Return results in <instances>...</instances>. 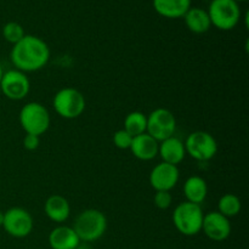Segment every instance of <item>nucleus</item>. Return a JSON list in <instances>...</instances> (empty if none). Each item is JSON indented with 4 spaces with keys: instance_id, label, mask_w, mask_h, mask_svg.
Instances as JSON below:
<instances>
[{
    "instance_id": "a878e982",
    "label": "nucleus",
    "mask_w": 249,
    "mask_h": 249,
    "mask_svg": "<svg viewBox=\"0 0 249 249\" xmlns=\"http://www.w3.org/2000/svg\"><path fill=\"white\" fill-rule=\"evenodd\" d=\"M75 249H92L91 246H90V243H87V242H80L79 245L77 246V248Z\"/></svg>"
},
{
    "instance_id": "0eeeda50",
    "label": "nucleus",
    "mask_w": 249,
    "mask_h": 249,
    "mask_svg": "<svg viewBox=\"0 0 249 249\" xmlns=\"http://www.w3.org/2000/svg\"><path fill=\"white\" fill-rule=\"evenodd\" d=\"M186 155L198 162H208L218 153V142L208 131L197 130L190 134L184 142Z\"/></svg>"
},
{
    "instance_id": "c85d7f7f",
    "label": "nucleus",
    "mask_w": 249,
    "mask_h": 249,
    "mask_svg": "<svg viewBox=\"0 0 249 249\" xmlns=\"http://www.w3.org/2000/svg\"><path fill=\"white\" fill-rule=\"evenodd\" d=\"M236 2H240V1H246V0H235Z\"/></svg>"
},
{
    "instance_id": "4be33fe9",
    "label": "nucleus",
    "mask_w": 249,
    "mask_h": 249,
    "mask_svg": "<svg viewBox=\"0 0 249 249\" xmlns=\"http://www.w3.org/2000/svg\"><path fill=\"white\" fill-rule=\"evenodd\" d=\"M24 36H26V33H24L23 27L17 22H7L2 27V36L7 43L12 44V45L18 43Z\"/></svg>"
},
{
    "instance_id": "a211bd4d",
    "label": "nucleus",
    "mask_w": 249,
    "mask_h": 249,
    "mask_svg": "<svg viewBox=\"0 0 249 249\" xmlns=\"http://www.w3.org/2000/svg\"><path fill=\"white\" fill-rule=\"evenodd\" d=\"M182 190H184V195L187 202L201 206L206 201L207 195H208V184L202 177L192 175V177L187 178L186 181L184 182Z\"/></svg>"
},
{
    "instance_id": "6e6552de",
    "label": "nucleus",
    "mask_w": 249,
    "mask_h": 249,
    "mask_svg": "<svg viewBox=\"0 0 249 249\" xmlns=\"http://www.w3.org/2000/svg\"><path fill=\"white\" fill-rule=\"evenodd\" d=\"M177 130V119L174 113L168 108H156L147 116L146 133L158 142L174 136Z\"/></svg>"
},
{
    "instance_id": "f03ea898",
    "label": "nucleus",
    "mask_w": 249,
    "mask_h": 249,
    "mask_svg": "<svg viewBox=\"0 0 249 249\" xmlns=\"http://www.w3.org/2000/svg\"><path fill=\"white\" fill-rule=\"evenodd\" d=\"M72 228L80 242L91 243L105 235L107 230V218L99 209H85L75 218Z\"/></svg>"
},
{
    "instance_id": "9d476101",
    "label": "nucleus",
    "mask_w": 249,
    "mask_h": 249,
    "mask_svg": "<svg viewBox=\"0 0 249 249\" xmlns=\"http://www.w3.org/2000/svg\"><path fill=\"white\" fill-rule=\"evenodd\" d=\"M0 90L5 97L12 101H21L26 99L31 90V82L24 72L18 70H10L4 72L0 80Z\"/></svg>"
},
{
    "instance_id": "20e7f679",
    "label": "nucleus",
    "mask_w": 249,
    "mask_h": 249,
    "mask_svg": "<svg viewBox=\"0 0 249 249\" xmlns=\"http://www.w3.org/2000/svg\"><path fill=\"white\" fill-rule=\"evenodd\" d=\"M18 119L24 133L39 138L49 130L51 123L48 108L39 102H28L24 105L19 111Z\"/></svg>"
},
{
    "instance_id": "2eb2a0df",
    "label": "nucleus",
    "mask_w": 249,
    "mask_h": 249,
    "mask_svg": "<svg viewBox=\"0 0 249 249\" xmlns=\"http://www.w3.org/2000/svg\"><path fill=\"white\" fill-rule=\"evenodd\" d=\"M79 243V237L72 226L58 225L49 233V246L51 249H75Z\"/></svg>"
},
{
    "instance_id": "423d86ee",
    "label": "nucleus",
    "mask_w": 249,
    "mask_h": 249,
    "mask_svg": "<svg viewBox=\"0 0 249 249\" xmlns=\"http://www.w3.org/2000/svg\"><path fill=\"white\" fill-rule=\"evenodd\" d=\"M207 12L212 26L220 31H231L241 19V7L235 0H212Z\"/></svg>"
},
{
    "instance_id": "39448f33",
    "label": "nucleus",
    "mask_w": 249,
    "mask_h": 249,
    "mask_svg": "<svg viewBox=\"0 0 249 249\" xmlns=\"http://www.w3.org/2000/svg\"><path fill=\"white\" fill-rule=\"evenodd\" d=\"M53 106L61 118L75 119L84 113L87 101L79 90L68 87L56 92L53 100Z\"/></svg>"
},
{
    "instance_id": "6ab92c4d",
    "label": "nucleus",
    "mask_w": 249,
    "mask_h": 249,
    "mask_svg": "<svg viewBox=\"0 0 249 249\" xmlns=\"http://www.w3.org/2000/svg\"><path fill=\"white\" fill-rule=\"evenodd\" d=\"M185 24L195 34H203L211 29L212 23L207 10L199 7H190L184 16Z\"/></svg>"
},
{
    "instance_id": "f8f14e48",
    "label": "nucleus",
    "mask_w": 249,
    "mask_h": 249,
    "mask_svg": "<svg viewBox=\"0 0 249 249\" xmlns=\"http://www.w3.org/2000/svg\"><path fill=\"white\" fill-rule=\"evenodd\" d=\"M180 178L179 167L160 162L150 173V185L155 191H172Z\"/></svg>"
},
{
    "instance_id": "cd10ccee",
    "label": "nucleus",
    "mask_w": 249,
    "mask_h": 249,
    "mask_svg": "<svg viewBox=\"0 0 249 249\" xmlns=\"http://www.w3.org/2000/svg\"><path fill=\"white\" fill-rule=\"evenodd\" d=\"M2 74H4V71H2V67H1V65H0V80H1V78H2Z\"/></svg>"
},
{
    "instance_id": "dca6fc26",
    "label": "nucleus",
    "mask_w": 249,
    "mask_h": 249,
    "mask_svg": "<svg viewBox=\"0 0 249 249\" xmlns=\"http://www.w3.org/2000/svg\"><path fill=\"white\" fill-rule=\"evenodd\" d=\"M44 213L53 223H65L71 215L70 202L61 195H53L45 201Z\"/></svg>"
},
{
    "instance_id": "393cba45",
    "label": "nucleus",
    "mask_w": 249,
    "mask_h": 249,
    "mask_svg": "<svg viewBox=\"0 0 249 249\" xmlns=\"http://www.w3.org/2000/svg\"><path fill=\"white\" fill-rule=\"evenodd\" d=\"M40 145V138L32 134H26L23 138V147L27 151H36Z\"/></svg>"
},
{
    "instance_id": "412c9836",
    "label": "nucleus",
    "mask_w": 249,
    "mask_h": 249,
    "mask_svg": "<svg viewBox=\"0 0 249 249\" xmlns=\"http://www.w3.org/2000/svg\"><path fill=\"white\" fill-rule=\"evenodd\" d=\"M241 209H242V203L240 197L233 194H225L218 202V212L229 219L238 215Z\"/></svg>"
},
{
    "instance_id": "aec40b11",
    "label": "nucleus",
    "mask_w": 249,
    "mask_h": 249,
    "mask_svg": "<svg viewBox=\"0 0 249 249\" xmlns=\"http://www.w3.org/2000/svg\"><path fill=\"white\" fill-rule=\"evenodd\" d=\"M146 128H147V116L143 112L133 111L126 114L123 129L133 138L146 133Z\"/></svg>"
},
{
    "instance_id": "f257e3e1",
    "label": "nucleus",
    "mask_w": 249,
    "mask_h": 249,
    "mask_svg": "<svg viewBox=\"0 0 249 249\" xmlns=\"http://www.w3.org/2000/svg\"><path fill=\"white\" fill-rule=\"evenodd\" d=\"M12 65L21 72H36L48 65L50 48L41 38L26 34L15 44L10 53Z\"/></svg>"
},
{
    "instance_id": "f3484780",
    "label": "nucleus",
    "mask_w": 249,
    "mask_h": 249,
    "mask_svg": "<svg viewBox=\"0 0 249 249\" xmlns=\"http://www.w3.org/2000/svg\"><path fill=\"white\" fill-rule=\"evenodd\" d=\"M156 12L165 18H180L191 7V0H153Z\"/></svg>"
},
{
    "instance_id": "9b49d317",
    "label": "nucleus",
    "mask_w": 249,
    "mask_h": 249,
    "mask_svg": "<svg viewBox=\"0 0 249 249\" xmlns=\"http://www.w3.org/2000/svg\"><path fill=\"white\" fill-rule=\"evenodd\" d=\"M202 232L214 242H223L231 235L230 219L224 216L218 211L204 214L202 223Z\"/></svg>"
},
{
    "instance_id": "b1692460",
    "label": "nucleus",
    "mask_w": 249,
    "mask_h": 249,
    "mask_svg": "<svg viewBox=\"0 0 249 249\" xmlns=\"http://www.w3.org/2000/svg\"><path fill=\"white\" fill-rule=\"evenodd\" d=\"M153 202L158 209H162V211L168 209L172 206V194L170 191H156L155 196H153Z\"/></svg>"
},
{
    "instance_id": "ddd939ff",
    "label": "nucleus",
    "mask_w": 249,
    "mask_h": 249,
    "mask_svg": "<svg viewBox=\"0 0 249 249\" xmlns=\"http://www.w3.org/2000/svg\"><path fill=\"white\" fill-rule=\"evenodd\" d=\"M158 156L162 158V162L178 167L186 157L184 141L175 135L160 141L158 146Z\"/></svg>"
},
{
    "instance_id": "4468645a",
    "label": "nucleus",
    "mask_w": 249,
    "mask_h": 249,
    "mask_svg": "<svg viewBox=\"0 0 249 249\" xmlns=\"http://www.w3.org/2000/svg\"><path fill=\"white\" fill-rule=\"evenodd\" d=\"M158 146H160V142L157 140H155L147 133H143L141 135L134 136L129 150L131 151L135 158L147 162L157 157Z\"/></svg>"
},
{
    "instance_id": "7ed1b4c3",
    "label": "nucleus",
    "mask_w": 249,
    "mask_h": 249,
    "mask_svg": "<svg viewBox=\"0 0 249 249\" xmlns=\"http://www.w3.org/2000/svg\"><path fill=\"white\" fill-rule=\"evenodd\" d=\"M204 213L201 206L191 202H181L174 208L172 220L175 229L184 236H196L201 232Z\"/></svg>"
},
{
    "instance_id": "5701e85b",
    "label": "nucleus",
    "mask_w": 249,
    "mask_h": 249,
    "mask_svg": "<svg viewBox=\"0 0 249 249\" xmlns=\"http://www.w3.org/2000/svg\"><path fill=\"white\" fill-rule=\"evenodd\" d=\"M113 140L114 146L119 150H129L131 145V141H133V136L129 133H126L124 129H119L116 133L113 134Z\"/></svg>"
},
{
    "instance_id": "bb28decb",
    "label": "nucleus",
    "mask_w": 249,
    "mask_h": 249,
    "mask_svg": "<svg viewBox=\"0 0 249 249\" xmlns=\"http://www.w3.org/2000/svg\"><path fill=\"white\" fill-rule=\"evenodd\" d=\"M2 223H4V212L0 211V228H2Z\"/></svg>"
},
{
    "instance_id": "1a4fd4ad",
    "label": "nucleus",
    "mask_w": 249,
    "mask_h": 249,
    "mask_svg": "<svg viewBox=\"0 0 249 249\" xmlns=\"http://www.w3.org/2000/svg\"><path fill=\"white\" fill-rule=\"evenodd\" d=\"M33 228V216L27 209L21 207H12L4 212L2 229L7 235L15 238H24L31 235Z\"/></svg>"
}]
</instances>
